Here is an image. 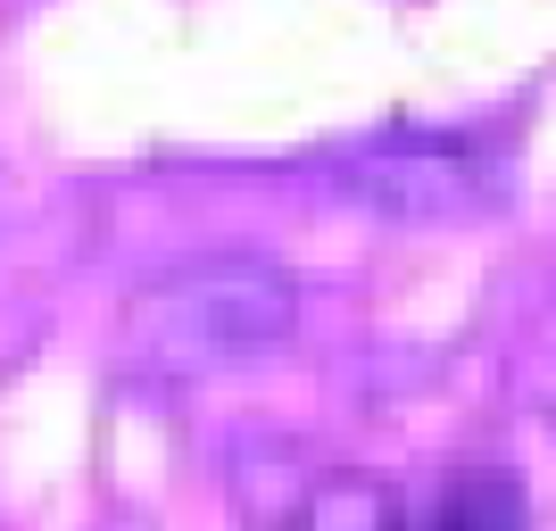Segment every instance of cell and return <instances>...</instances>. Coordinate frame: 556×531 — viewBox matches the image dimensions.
I'll return each mask as SVG.
<instances>
[{"label":"cell","mask_w":556,"mask_h":531,"mask_svg":"<svg viewBox=\"0 0 556 531\" xmlns=\"http://www.w3.org/2000/svg\"><path fill=\"white\" fill-rule=\"evenodd\" d=\"M125 324H134V349L159 374H225V366H250V357H275L291 341L300 282L266 250L184 257L175 275L141 282Z\"/></svg>","instance_id":"cell-1"},{"label":"cell","mask_w":556,"mask_h":531,"mask_svg":"<svg viewBox=\"0 0 556 531\" xmlns=\"http://www.w3.org/2000/svg\"><path fill=\"white\" fill-rule=\"evenodd\" d=\"M332 191L366 216H416V225H448V216H482L498 208V166L465 141H432V134H407V141H357L341 159H325Z\"/></svg>","instance_id":"cell-2"},{"label":"cell","mask_w":556,"mask_h":531,"mask_svg":"<svg viewBox=\"0 0 556 531\" xmlns=\"http://www.w3.org/2000/svg\"><path fill=\"white\" fill-rule=\"evenodd\" d=\"M291 531H407V515H399V498L382 482H366V473H332V482H316L300 498Z\"/></svg>","instance_id":"cell-3"},{"label":"cell","mask_w":556,"mask_h":531,"mask_svg":"<svg viewBox=\"0 0 556 531\" xmlns=\"http://www.w3.org/2000/svg\"><path fill=\"white\" fill-rule=\"evenodd\" d=\"M432 531H523V498L507 482H465Z\"/></svg>","instance_id":"cell-4"}]
</instances>
